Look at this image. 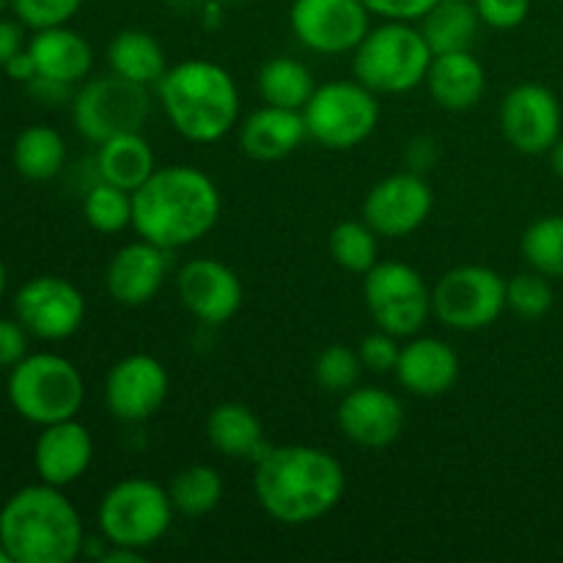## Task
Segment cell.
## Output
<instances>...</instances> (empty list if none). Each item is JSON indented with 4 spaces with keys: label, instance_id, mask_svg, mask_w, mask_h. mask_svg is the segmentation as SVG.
<instances>
[{
    "label": "cell",
    "instance_id": "cell-36",
    "mask_svg": "<svg viewBox=\"0 0 563 563\" xmlns=\"http://www.w3.org/2000/svg\"><path fill=\"white\" fill-rule=\"evenodd\" d=\"M361 355L344 344H330L319 352L317 363H313V377L317 385L328 394H341L352 390L361 377Z\"/></svg>",
    "mask_w": 563,
    "mask_h": 563
},
{
    "label": "cell",
    "instance_id": "cell-46",
    "mask_svg": "<svg viewBox=\"0 0 563 563\" xmlns=\"http://www.w3.org/2000/svg\"><path fill=\"white\" fill-rule=\"evenodd\" d=\"M102 563H143V550L124 548V544H110L102 553Z\"/></svg>",
    "mask_w": 563,
    "mask_h": 563
},
{
    "label": "cell",
    "instance_id": "cell-40",
    "mask_svg": "<svg viewBox=\"0 0 563 563\" xmlns=\"http://www.w3.org/2000/svg\"><path fill=\"white\" fill-rule=\"evenodd\" d=\"M27 330L20 319H0V368H14L27 355Z\"/></svg>",
    "mask_w": 563,
    "mask_h": 563
},
{
    "label": "cell",
    "instance_id": "cell-7",
    "mask_svg": "<svg viewBox=\"0 0 563 563\" xmlns=\"http://www.w3.org/2000/svg\"><path fill=\"white\" fill-rule=\"evenodd\" d=\"M168 489L152 478H124L102 495L97 522L110 544L148 550L168 533L174 522Z\"/></svg>",
    "mask_w": 563,
    "mask_h": 563
},
{
    "label": "cell",
    "instance_id": "cell-29",
    "mask_svg": "<svg viewBox=\"0 0 563 563\" xmlns=\"http://www.w3.org/2000/svg\"><path fill=\"white\" fill-rule=\"evenodd\" d=\"M11 159L22 179L49 181L64 170L66 141L58 130L44 124H33L16 135Z\"/></svg>",
    "mask_w": 563,
    "mask_h": 563
},
{
    "label": "cell",
    "instance_id": "cell-32",
    "mask_svg": "<svg viewBox=\"0 0 563 563\" xmlns=\"http://www.w3.org/2000/svg\"><path fill=\"white\" fill-rule=\"evenodd\" d=\"M330 256L341 269L355 275H366L379 262L377 231L366 220H344L330 231Z\"/></svg>",
    "mask_w": 563,
    "mask_h": 563
},
{
    "label": "cell",
    "instance_id": "cell-16",
    "mask_svg": "<svg viewBox=\"0 0 563 563\" xmlns=\"http://www.w3.org/2000/svg\"><path fill=\"white\" fill-rule=\"evenodd\" d=\"M561 102L548 86L520 82L500 104L504 137L522 154H544L561 137Z\"/></svg>",
    "mask_w": 563,
    "mask_h": 563
},
{
    "label": "cell",
    "instance_id": "cell-11",
    "mask_svg": "<svg viewBox=\"0 0 563 563\" xmlns=\"http://www.w3.org/2000/svg\"><path fill=\"white\" fill-rule=\"evenodd\" d=\"M506 311V280L493 267L462 264L449 269L432 289V313L445 328L473 333Z\"/></svg>",
    "mask_w": 563,
    "mask_h": 563
},
{
    "label": "cell",
    "instance_id": "cell-31",
    "mask_svg": "<svg viewBox=\"0 0 563 563\" xmlns=\"http://www.w3.org/2000/svg\"><path fill=\"white\" fill-rule=\"evenodd\" d=\"M170 504L185 517H203L218 509L223 498V482L209 465H190L174 476L168 487Z\"/></svg>",
    "mask_w": 563,
    "mask_h": 563
},
{
    "label": "cell",
    "instance_id": "cell-5",
    "mask_svg": "<svg viewBox=\"0 0 563 563\" xmlns=\"http://www.w3.org/2000/svg\"><path fill=\"white\" fill-rule=\"evenodd\" d=\"M432 58V47L412 22L388 20L352 49V71L374 93H407L427 82Z\"/></svg>",
    "mask_w": 563,
    "mask_h": 563
},
{
    "label": "cell",
    "instance_id": "cell-20",
    "mask_svg": "<svg viewBox=\"0 0 563 563\" xmlns=\"http://www.w3.org/2000/svg\"><path fill=\"white\" fill-rule=\"evenodd\" d=\"M93 460L91 432L77 418L42 427V434L33 445V467L38 478L53 487H69L86 476Z\"/></svg>",
    "mask_w": 563,
    "mask_h": 563
},
{
    "label": "cell",
    "instance_id": "cell-21",
    "mask_svg": "<svg viewBox=\"0 0 563 563\" xmlns=\"http://www.w3.org/2000/svg\"><path fill=\"white\" fill-rule=\"evenodd\" d=\"M399 385L412 396L434 399L449 394L460 379V355L451 344L440 339H412L401 346L399 363H396Z\"/></svg>",
    "mask_w": 563,
    "mask_h": 563
},
{
    "label": "cell",
    "instance_id": "cell-9",
    "mask_svg": "<svg viewBox=\"0 0 563 563\" xmlns=\"http://www.w3.org/2000/svg\"><path fill=\"white\" fill-rule=\"evenodd\" d=\"M152 115L148 86L119 75H102L80 86L71 97V121L86 141L104 143L124 132H143Z\"/></svg>",
    "mask_w": 563,
    "mask_h": 563
},
{
    "label": "cell",
    "instance_id": "cell-35",
    "mask_svg": "<svg viewBox=\"0 0 563 563\" xmlns=\"http://www.w3.org/2000/svg\"><path fill=\"white\" fill-rule=\"evenodd\" d=\"M506 308L528 322H537L544 313H550L553 286H550L548 275L531 269V273H520L506 280Z\"/></svg>",
    "mask_w": 563,
    "mask_h": 563
},
{
    "label": "cell",
    "instance_id": "cell-1",
    "mask_svg": "<svg viewBox=\"0 0 563 563\" xmlns=\"http://www.w3.org/2000/svg\"><path fill=\"white\" fill-rule=\"evenodd\" d=\"M253 465L258 506L284 526L322 520L344 498V465L317 445H269Z\"/></svg>",
    "mask_w": 563,
    "mask_h": 563
},
{
    "label": "cell",
    "instance_id": "cell-13",
    "mask_svg": "<svg viewBox=\"0 0 563 563\" xmlns=\"http://www.w3.org/2000/svg\"><path fill=\"white\" fill-rule=\"evenodd\" d=\"M14 317L33 339L64 341L86 322V297L60 275H36L16 289Z\"/></svg>",
    "mask_w": 563,
    "mask_h": 563
},
{
    "label": "cell",
    "instance_id": "cell-34",
    "mask_svg": "<svg viewBox=\"0 0 563 563\" xmlns=\"http://www.w3.org/2000/svg\"><path fill=\"white\" fill-rule=\"evenodd\" d=\"M82 214L99 234H119L132 225V192L99 179L82 198Z\"/></svg>",
    "mask_w": 563,
    "mask_h": 563
},
{
    "label": "cell",
    "instance_id": "cell-51",
    "mask_svg": "<svg viewBox=\"0 0 563 563\" xmlns=\"http://www.w3.org/2000/svg\"><path fill=\"white\" fill-rule=\"evenodd\" d=\"M231 3H236V0H231Z\"/></svg>",
    "mask_w": 563,
    "mask_h": 563
},
{
    "label": "cell",
    "instance_id": "cell-49",
    "mask_svg": "<svg viewBox=\"0 0 563 563\" xmlns=\"http://www.w3.org/2000/svg\"><path fill=\"white\" fill-rule=\"evenodd\" d=\"M5 9H11V0H0V16L5 14Z\"/></svg>",
    "mask_w": 563,
    "mask_h": 563
},
{
    "label": "cell",
    "instance_id": "cell-24",
    "mask_svg": "<svg viewBox=\"0 0 563 563\" xmlns=\"http://www.w3.org/2000/svg\"><path fill=\"white\" fill-rule=\"evenodd\" d=\"M27 53H31L38 75L69 82V86L86 80L93 66L91 44L86 42V36H80V33L66 25L33 31L31 42H27Z\"/></svg>",
    "mask_w": 563,
    "mask_h": 563
},
{
    "label": "cell",
    "instance_id": "cell-38",
    "mask_svg": "<svg viewBox=\"0 0 563 563\" xmlns=\"http://www.w3.org/2000/svg\"><path fill=\"white\" fill-rule=\"evenodd\" d=\"M399 352H401L399 339L377 328V333H368L366 339L361 341L357 355H361L363 368H368V372L374 374H385V372H396Z\"/></svg>",
    "mask_w": 563,
    "mask_h": 563
},
{
    "label": "cell",
    "instance_id": "cell-22",
    "mask_svg": "<svg viewBox=\"0 0 563 563\" xmlns=\"http://www.w3.org/2000/svg\"><path fill=\"white\" fill-rule=\"evenodd\" d=\"M308 137L302 110L264 104L240 126V146L256 163H278L302 146Z\"/></svg>",
    "mask_w": 563,
    "mask_h": 563
},
{
    "label": "cell",
    "instance_id": "cell-12",
    "mask_svg": "<svg viewBox=\"0 0 563 563\" xmlns=\"http://www.w3.org/2000/svg\"><path fill=\"white\" fill-rule=\"evenodd\" d=\"M289 25L297 42L311 53L344 55L372 31V11L363 0H295Z\"/></svg>",
    "mask_w": 563,
    "mask_h": 563
},
{
    "label": "cell",
    "instance_id": "cell-42",
    "mask_svg": "<svg viewBox=\"0 0 563 563\" xmlns=\"http://www.w3.org/2000/svg\"><path fill=\"white\" fill-rule=\"evenodd\" d=\"M25 88L38 104H64V102H71V97H75L69 82L53 80V77H44V75H36L33 80H27Z\"/></svg>",
    "mask_w": 563,
    "mask_h": 563
},
{
    "label": "cell",
    "instance_id": "cell-50",
    "mask_svg": "<svg viewBox=\"0 0 563 563\" xmlns=\"http://www.w3.org/2000/svg\"><path fill=\"white\" fill-rule=\"evenodd\" d=\"M0 563H11L9 553H5V550H3V544H0Z\"/></svg>",
    "mask_w": 563,
    "mask_h": 563
},
{
    "label": "cell",
    "instance_id": "cell-2",
    "mask_svg": "<svg viewBox=\"0 0 563 563\" xmlns=\"http://www.w3.org/2000/svg\"><path fill=\"white\" fill-rule=\"evenodd\" d=\"M220 190L192 165L157 168L132 192V229L165 251L203 240L220 220Z\"/></svg>",
    "mask_w": 563,
    "mask_h": 563
},
{
    "label": "cell",
    "instance_id": "cell-47",
    "mask_svg": "<svg viewBox=\"0 0 563 563\" xmlns=\"http://www.w3.org/2000/svg\"><path fill=\"white\" fill-rule=\"evenodd\" d=\"M550 165H553V174L563 181V137H559L555 146L550 148Z\"/></svg>",
    "mask_w": 563,
    "mask_h": 563
},
{
    "label": "cell",
    "instance_id": "cell-39",
    "mask_svg": "<svg viewBox=\"0 0 563 563\" xmlns=\"http://www.w3.org/2000/svg\"><path fill=\"white\" fill-rule=\"evenodd\" d=\"M484 25L495 31H515L528 20L531 0H473Z\"/></svg>",
    "mask_w": 563,
    "mask_h": 563
},
{
    "label": "cell",
    "instance_id": "cell-45",
    "mask_svg": "<svg viewBox=\"0 0 563 563\" xmlns=\"http://www.w3.org/2000/svg\"><path fill=\"white\" fill-rule=\"evenodd\" d=\"M3 71L11 77V80H16V82H27V80H33V77L38 75L36 64H33V58H31V53H27V47L22 49V53H16L14 58H11L9 64L3 66Z\"/></svg>",
    "mask_w": 563,
    "mask_h": 563
},
{
    "label": "cell",
    "instance_id": "cell-44",
    "mask_svg": "<svg viewBox=\"0 0 563 563\" xmlns=\"http://www.w3.org/2000/svg\"><path fill=\"white\" fill-rule=\"evenodd\" d=\"M434 157H438V143L432 137H416L407 146V168L416 170V174L427 170L434 163Z\"/></svg>",
    "mask_w": 563,
    "mask_h": 563
},
{
    "label": "cell",
    "instance_id": "cell-37",
    "mask_svg": "<svg viewBox=\"0 0 563 563\" xmlns=\"http://www.w3.org/2000/svg\"><path fill=\"white\" fill-rule=\"evenodd\" d=\"M82 0H11L16 20L31 31L66 25L80 11Z\"/></svg>",
    "mask_w": 563,
    "mask_h": 563
},
{
    "label": "cell",
    "instance_id": "cell-4",
    "mask_svg": "<svg viewBox=\"0 0 563 563\" xmlns=\"http://www.w3.org/2000/svg\"><path fill=\"white\" fill-rule=\"evenodd\" d=\"M157 93L174 130L192 143L223 141L240 121V88L214 60L192 58L170 66Z\"/></svg>",
    "mask_w": 563,
    "mask_h": 563
},
{
    "label": "cell",
    "instance_id": "cell-48",
    "mask_svg": "<svg viewBox=\"0 0 563 563\" xmlns=\"http://www.w3.org/2000/svg\"><path fill=\"white\" fill-rule=\"evenodd\" d=\"M3 291H5V264L0 258V300H3Z\"/></svg>",
    "mask_w": 563,
    "mask_h": 563
},
{
    "label": "cell",
    "instance_id": "cell-27",
    "mask_svg": "<svg viewBox=\"0 0 563 563\" xmlns=\"http://www.w3.org/2000/svg\"><path fill=\"white\" fill-rule=\"evenodd\" d=\"M108 60L113 75L141 82V86H157L168 71L165 49L159 47L152 33L141 31V27H126V31L115 33L108 47Z\"/></svg>",
    "mask_w": 563,
    "mask_h": 563
},
{
    "label": "cell",
    "instance_id": "cell-3",
    "mask_svg": "<svg viewBox=\"0 0 563 563\" xmlns=\"http://www.w3.org/2000/svg\"><path fill=\"white\" fill-rule=\"evenodd\" d=\"M0 544L11 563H71L86 548L82 520L53 484H33L0 509Z\"/></svg>",
    "mask_w": 563,
    "mask_h": 563
},
{
    "label": "cell",
    "instance_id": "cell-30",
    "mask_svg": "<svg viewBox=\"0 0 563 563\" xmlns=\"http://www.w3.org/2000/svg\"><path fill=\"white\" fill-rule=\"evenodd\" d=\"M258 93L267 104L275 108H289V110H302L308 104V99L317 91V82H313L311 69H308L302 60L297 58H269L267 64L258 69L256 77Z\"/></svg>",
    "mask_w": 563,
    "mask_h": 563
},
{
    "label": "cell",
    "instance_id": "cell-18",
    "mask_svg": "<svg viewBox=\"0 0 563 563\" xmlns=\"http://www.w3.org/2000/svg\"><path fill=\"white\" fill-rule=\"evenodd\" d=\"M339 429L361 449H388L405 429V407L385 388H352L339 405Z\"/></svg>",
    "mask_w": 563,
    "mask_h": 563
},
{
    "label": "cell",
    "instance_id": "cell-43",
    "mask_svg": "<svg viewBox=\"0 0 563 563\" xmlns=\"http://www.w3.org/2000/svg\"><path fill=\"white\" fill-rule=\"evenodd\" d=\"M27 44H25V31H22V22L20 20H3L0 16V69L14 58L16 53H22Z\"/></svg>",
    "mask_w": 563,
    "mask_h": 563
},
{
    "label": "cell",
    "instance_id": "cell-8",
    "mask_svg": "<svg viewBox=\"0 0 563 563\" xmlns=\"http://www.w3.org/2000/svg\"><path fill=\"white\" fill-rule=\"evenodd\" d=\"M308 137L330 152H346L374 135L379 124L377 93L357 80H330L317 86L302 108Z\"/></svg>",
    "mask_w": 563,
    "mask_h": 563
},
{
    "label": "cell",
    "instance_id": "cell-15",
    "mask_svg": "<svg viewBox=\"0 0 563 563\" xmlns=\"http://www.w3.org/2000/svg\"><path fill=\"white\" fill-rule=\"evenodd\" d=\"M170 390V377L163 363L152 355H126L115 363L104 379V405L110 416L124 423H143L157 416Z\"/></svg>",
    "mask_w": 563,
    "mask_h": 563
},
{
    "label": "cell",
    "instance_id": "cell-28",
    "mask_svg": "<svg viewBox=\"0 0 563 563\" xmlns=\"http://www.w3.org/2000/svg\"><path fill=\"white\" fill-rule=\"evenodd\" d=\"M478 25H482V16L471 0H440L421 16V33L434 55L471 49Z\"/></svg>",
    "mask_w": 563,
    "mask_h": 563
},
{
    "label": "cell",
    "instance_id": "cell-14",
    "mask_svg": "<svg viewBox=\"0 0 563 563\" xmlns=\"http://www.w3.org/2000/svg\"><path fill=\"white\" fill-rule=\"evenodd\" d=\"M434 192L429 181L416 170L385 176L368 190L363 201V220L377 231V236L405 240L416 234L432 214Z\"/></svg>",
    "mask_w": 563,
    "mask_h": 563
},
{
    "label": "cell",
    "instance_id": "cell-17",
    "mask_svg": "<svg viewBox=\"0 0 563 563\" xmlns=\"http://www.w3.org/2000/svg\"><path fill=\"white\" fill-rule=\"evenodd\" d=\"M179 300L198 322L225 324L242 308L240 275L218 258H190L176 275Z\"/></svg>",
    "mask_w": 563,
    "mask_h": 563
},
{
    "label": "cell",
    "instance_id": "cell-19",
    "mask_svg": "<svg viewBox=\"0 0 563 563\" xmlns=\"http://www.w3.org/2000/svg\"><path fill=\"white\" fill-rule=\"evenodd\" d=\"M168 269L170 251L154 242L137 240L113 253L104 269V286L119 306L141 308L159 295Z\"/></svg>",
    "mask_w": 563,
    "mask_h": 563
},
{
    "label": "cell",
    "instance_id": "cell-41",
    "mask_svg": "<svg viewBox=\"0 0 563 563\" xmlns=\"http://www.w3.org/2000/svg\"><path fill=\"white\" fill-rule=\"evenodd\" d=\"M440 0H363L372 14L383 16V20H401V22H416L432 9Z\"/></svg>",
    "mask_w": 563,
    "mask_h": 563
},
{
    "label": "cell",
    "instance_id": "cell-23",
    "mask_svg": "<svg viewBox=\"0 0 563 563\" xmlns=\"http://www.w3.org/2000/svg\"><path fill=\"white\" fill-rule=\"evenodd\" d=\"M427 88L440 108L462 113L482 102L487 91V71L471 49L434 55L427 71Z\"/></svg>",
    "mask_w": 563,
    "mask_h": 563
},
{
    "label": "cell",
    "instance_id": "cell-6",
    "mask_svg": "<svg viewBox=\"0 0 563 563\" xmlns=\"http://www.w3.org/2000/svg\"><path fill=\"white\" fill-rule=\"evenodd\" d=\"M5 394L16 416L36 427H49L77 418L86 401V383L75 363L66 361L64 355L36 352L9 368Z\"/></svg>",
    "mask_w": 563,
    "mask_h": 563
},
{
    "label": "cell",
    "instance_id": "cell-10",
    "mask_svg": "<svg viewBox=\"0 0 563 563\" xmlns=\"http://www.w3.org/2000/svg\"><path fill=\"white\" fill-rule=\"evenodd\" d=\"M363 300L377 328L396 339H412L432 313V291L405 262L374 264L363 278Z\"/></svg>",
    "mask_w": 563,
    "mask_h": 563
},
{
    "label": "cell",
    "instance_id": "cell-33",
    "mask_svg": "<svg viewBox=\"0 0 563 563\" xmlns=\"http://www.w3.org/2000/svg\"><path fill=\"white\" fill-rule=\"evenodd\" d=\"M522 256L537 273L563 278V214H548L528 225L522 234Z\"/></svg>",
    "mask_w": 563,
    "mask_h": 563
},
{
    "label": "cell",
    "instance_id": "cell-25",
    "mask_svg": "<svg viewBox=\"0 0 563 563\" xmlns=\"http://www.w3.org/2000/svg\"><path fill=\"white\" fill-rule=\"evenodd\" d=\"M207 438L209 445L229 460L256 462L269 449L258 416L240 401H223L209 412Z\"/></svg>",
    "mask_w": 563,
    "mask_h": 563
},
{
    "label": "cell",
    "instance_id": "cell-26",
    "mask_svg": "<svg viewBox=\"0 0 563 563\" xmlns=\"http://www.w3.org/2000/svg\"><path fill=\"white\" fill-rule=\"evenodd\" d=\"M93 165H97L99 179L126 192H135L157 170L154 152L143 132H124V135L99 143Z\"/></svg>",
    "mask_w": 563,
    "mask_h": 563
}]
</instances>
